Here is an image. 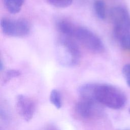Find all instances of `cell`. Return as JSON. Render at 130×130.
Instances as JSON below:
<instances>
[{
	"instance_id": "obj_1",
	"label": "cell",
	"mask_w": 130,
	"mask_h": 130,
	"mask_svg": "<svg viewBox=\"0 0 130 130\" xmlns=\"http://www.w3.org/2000/svg\"><path fill=\"white\" fill-rule=\"evenodd\" d=\"M79 92L80 96L93 98L101 105L112 109H121L126 101L123 92L107 84H86L80 87Z\"/></svg>"
},
{
	"instance_id": "obj_2",
	"label": "cell",
	"mask_w": 130,
	"mask_h": 130,
	"mask_svg": "<svg viewBox=\"0 0 130 130\" xmlns=\"http://www.w3.org/2000/svg\"><path fill=\"white\" fill-rule=\"evenodd\" d=\"M55 48L57 61L62 66L73 67L80 62L81 54L79 47L70 38L65 37L59 39Z\"/></svg>"
},
{
	"instance_id": "obj_3",
	"label": "cell",
	"mask_w": 130,
	"mask_h": 130,
	"mask_svg": "<svg viewBox=\"0 0 130 130\" xmlns=\"http://www.w3.org/2000/svg\"><path fill=\"white\" fill-rule=\"evenodd\" d=\"M73 38L92 52L100 53L105 50L104 44L101 39L86 28L76 26Z\"/></svg>"
},
{
	"instance_id": "obj_4",
	"label": "cell",
	"mask_w": 130,
	"mask_h": 130,
	"mask_svg": "<svg viewBox=\"0 0 130 130\" xmlns=\"http://www.w3.org/2000/svg\"><path fill=\"white\" fill-rule=\"evenodd\" d=\"M110 17L113 24L115 38L124 33L129 32L130 15L124 8L120 6L113 8L110 12Z\"/></svg>"
},
{
	"instance_id": "obj_5",
	"label": "cell",
	"mask_w": 130,
	"mask_h": 130,
	"mask_svg": "<svg viewBox=\"0 0 130 130\" xmlns=\"http://www.w3.org/2000/svg\"><path fill=\"white\" fill-rule=\"evenodd\" d=\"M1 27L4 34L12 37H25L30 29L29 23L24 19L3 18L1 20Z\"/></svg>"
},
{
	"instance_id": "obj_6",
	"label": "cell",
	"mask_w": 130,
	"mask_h": 130,
	"mask_svg": "<svg viewBox=\"0 0 130 130\" xmlns=\"http://www.w3.org/2000/svg\"><path fill=\"white\" fill-rule=\"evenodd\" d=\"M99 104L95 99L88 97H81L77 102L75 110L78 116L88 120L97 117L101 113Z\"/></svg>"
},
{
	"instance_id": "obj_7",
	"label": "cell",
	"mask_w": 130,
	"mask_h": 130,
	"mask_svg": "<svg viewBox=\"0 0 130 130\" xmlns=\"http://www.w3.org/2000/svg\"><path fill=\"white\" fill-rule=\"evenodd\" d=\"M16 107L20 117L26 121H29L35 114L36 106L32 99L25 95L19 94L16 98Z\"/></svg>"
},
{
	"instance_id": "obj_8",
	"label": "cell",
	"mask_w": 130,
	"mask_h": 130,
	"mask_svg": "<svg viewBox=\"0 0 130 130\" xmlns=\"http://www.w3.org/2000/svg\"><path fill=\"white\" fill-rule=\"evenodd\" d=\"M76 26L70 22L65 20L58 21L56 24L58 30L62 35H63L65 37L69 38H73Z\"/></svg>"
},
{
	"instance_id": "obj_9",
	"label": "cell",
	"mask_w": 130,
	"mask_h": 130,
	"mask_svg": "<svg viewBox=\"0 0 130 130\" xmlns=\"http://www.w3.org/2000/svg\"><path fill=\"white\" fill-rule=\"evenodd\" d=\"M3 1L8 11L15 14L20 11L25 0H3Z\"/></svg>"
},
{
	"instance_id": "obj_10",
	"label": "cell",
	"mask_w": 130,
	"mask_h": 130,
	"mask_svg": "<svg viewBox=\"0 0 130 130\" xmlns=\"http://www.w3.org/2000/svg\"><path fill=\"white\" fill-rule=\"evenodd\" d=\"M93 8L97 16L103 20L106 17V7L104 2L102 0H95L94 2Z\"/></svg>"
},
{
	"instance_id": "obj_11",
	"label": "cell",
	"mask_w": 130,
	"mask_h": 130,
	"mask_svg": "<svg viewBox=\"0 0 130 130\" xmlns=\"http://www.w3.org/2000/svg\"><path fill=\"white\" fill-rule=\"evenodd\" d=\"M49 100L51 103L57 109H59L62 106L61 96L60 92L57 89H52L50 92Z\"/></svg>"
},
{
	"instance_id": "obj_12",
	"label": "cell",
	"mask_w": 130,
	"mask_h": 130,
	"mask_svg": "<svg viewBox=\"0 0 130 130\" xmlns=\"http://www.w3.org/2000/svg\"><path fill=\"white\" fill-rule=\"evenodd\" d=\"M21 75V72L17 70L11 69L7 70L4 73L2 79V83L5 84L14 78L17 77Z\"/></svg>"
},
{
	"instance_id": "obj_13",
	"label": "cell",
	"mask_w": 130,
	"mask_h": 130,
	"mask_svg": "<svg viewBox=\"0 0 130 130\" xmlns=\"http://www.w3.org/2000/svg\"><path fill=\"white\" fill-rule=\"evenodd\" d=\"M73 0H47V3L51 6L58 8H65L70 6Z\"/></svg>"
},
{
	"instance_id": "obj_14",
	"label": "cell",
	"mask_w": 130,
	"mask_h": 130,
	"mask_svg": "<svg viewBox=\"0 0 130 130\" xmlns=\"http://www.w3.org/2000/svg\"><path fill=\"white\" fill-rule=\"evenodd\" d=\"M116 39L119 41L121 47L130 50V33L129 32L123 34Z\"/></svg>"
},
{
	"instance_id": "obj_15",
	"label": "cell",
	"mask_w": 130,
	"mask_h": 130,
	"mask_svg": "<svg viewBox=\"0 0 130 130\" xmlns=\"http://www.w3.org/2000/svg\"><path fill=\"white\" fill-rule=\"evenodd\" d=\"M122 72L127 85L130 87V64H126L124 66Z\"/></svg>"
},
{
	"instance_id": "obj_16",
	"label": "cell",
	"mask_w": 130,
	"mask_h": 130,
	"mask_svg": "<svg viewBox=\"0 0 130 130\" xmlns=\"http://www.w3.org/2000/svg\"><path fill=\"white\" fill-rule=\"evenodd\" d=\"M44 130H58L57 129V128L54 126V125H48L47 126H46Z\"/></svg>"
},
{
	"instance_id": "obj_17",
	"label": "cell",
	"mask_w": 130,
	"mask_h": 130,
	"mask_svg": "<svg viewBox=\"0 0 130 130\" xmlns=\"http://www.w3.org/2000/svg\"><path fill=\"white\" fill-rule=\"evenodd\" d=\"M3 62L1 61V63H0V70L1 71H2L4 69V67H3Z\"/></svg>"
},
{
	"instance_id": "obj_18",
	"label": "cell",
	"mask_w": 130,
	"mask_h": 130,
	"mask_svg": "<svg viewBox=\"0 0 130 130\" xmlns=\"http://www.w3.org/2000/svg\"><path fill=\"white\" fill-rule=\"evenodd\" d=\"M129 113H130V108H129Z\"/></svg>"
}]
</instances>
